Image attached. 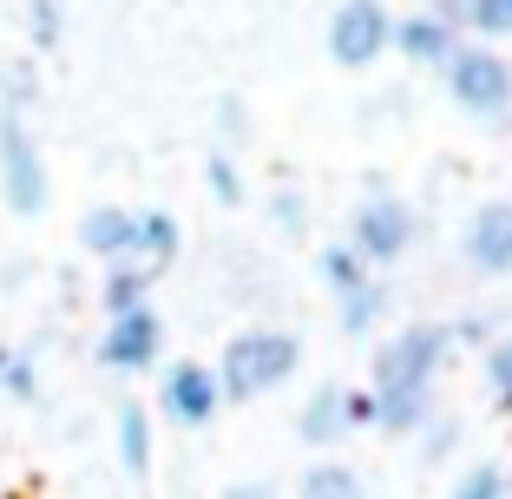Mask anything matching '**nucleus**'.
I'll use <instances>...</instances> for the list:
<instances>
[{
  "mask_svg": "<svg viewBox=\"0 0 512 499\" xmlns=\"http://www.w3.org/2000/svg\"><path fill=\"white\" fill-rule=\"evenodd\" d=\"M0 197L14 217L46 211V152L27 125V106H14V99H0Z\"/></svg>",
  "mask_w": 512,
  "mask_h": 499,
  "instance_id": "3",
  "label": "nucleus"
},
{
  "mask_svg": "<svg viewBox=\"0 0 512 499\" xmlns=\"http://www.w3.org/2000/svg\"><path fill=\"white\" fill-rule=\"evenodd\" d=\"M296 434L309 440V447H335L342 434H355V427H348V388H335V381L309 388V401H302V414H296Z\"/></svg>",
  "mask_w": 512,
  "mask_h": 499,
  "instance_id": "12",
  "label": "nucleus"
},
{
  "mask_svg": "<svg viewBox=\"0 0 512 499\" xmlns=\"http://www.w3.org/2000/svg\"><path fill=\"white\" fill-rule=\"evenodd\" d=\"M60 33H66V7H60V0H27V40L53 46Z\"/></svg>",
  "mask_w": 512,
  "mask_h": 499,
  "instance_id": "25",
  "label": "nucleus"
},
{
  "mask_svg": "<svg viewBox=\"0 0 512 499\" xmlns=\"http://www.w3.org/2000/svg\"><path fill=\"white\" fill-rule=\"evenodd\" d=\"M178 250H184L178 217H171V211H138V243H132V263H145V270L158 276V270H171V263H178Z\"/></svg>",
  "mask_w": 512,
  "mask_h": 499,
  "instance_id": "14",
  "label": "nucleus"
},
{
  "mask_svg": "<svg viewBox=\"0 0 512 499\" xmlns=\"http://www.w3.org/2000/svg\"><path fill=\"white\" fill-rule=\"evenodd\" d=\"M486 388H493V401L512 414V335H493V342H486Z\"/></svg>",
  "mask_w": 512,
  "mask_h": 499,
  "instance_id": "24",
  "label": "nucleus"
},
{
  "mask_svg": "<svg viewBox=\"0 0 512 499\" xmlns=\"http://www.w3.org/2000/svg\"><path fill=\"white\" fill-rule=\"evenodd\" d=\"M368 270H375V263H368V257H362V250H355L348 237H342V243H322V250H316V276H322V289H329L335 303H342V296H355V289H368V283H375Z\"/></svg>",
  "mask_w": 512,
  "mask_h": 499,
  "instance_id": "13",
  "label": "nucleus"
},
{
  "mask_svg": "<svg viewBox=\"0 0 512 499\" xmlns=\"http://www.w3.org/2000/svg\"><path fill=\"white\" fill-rule=\"evenodd\" d=\"M381 401V434H421L427 421H440V394L434 388H394V394H375Z\"/></svg>",
  "mask_w": 512,
  "mask_h": 499,
  "instance_id": "16",
  "label": "nucleus"
},
{
  "mask_svg": "<svg viewBox=\"0 0 512 499\" xmlns=\"http://www.w3.org/2000/svg\"><path fill=\"white\" fill-rule=\"evenodd\" d=\"M302 368V342L289 329H243L224 342L217 355V381H224V401H256V394H276L289 375Z\"/></svg>",
  "mask_w": 512,
  "mask_h": 499,
  "instance_id": "1",
  "label": "nucleus"
},
{
  "mask_svg": "<svg viewBox=\"0 0 512 499\" xmlns=\"http://www.w3.org/2000/svg\"><path fill=\"white\" fill-rule=\"evenodd\" d=\"M375 421H381L375 388H348V427H375Z\"/></svg>",
  "mask_w": 512,
  "mask_h": 499,
  "instance_id": "27",
  "label": "nucleus"
},
{
  "mask_svg": "<svg viewBox=\"0 0 512 499\" xmlns=\"http://www.w3.org/2000/svg\"><path fill=\"white\" fill-rule=\"evenodd\" d=\"M158 408H165V421L178 427H211L217 408H224V381H217V362H171L165 375H158Z\"/></svg>",
  "mask_w": 512,
  "mask_h": 499,
  "instance_id": "8",
  "label": "nucleus"
},
{
  "mask_svg": "<svg viewBox=\"0 0 512 499\" xmlns=\"http://www.w3.org/2000/svg\"><path fill=\"white\" fill-rule=\"evenodd\" d=\"M217 125H224V132H237V125H243V99H217Z\"/></svg>",
  "mask_w": 512,
  "mask_h": 499,
  "instance_id": "30",
  "label": "nucleus"
},
{
  "mask_svg": "<svg viewBox=\"0 0 512 499\" xmlns=\"http://www.w3.org/2000/svg\"><path fill=\"white\" fill-rule=\"evenodd\" d=\"M447 99L467 119H506L512 112V60L486 40H460V53L447 60Z\"/></svg>",
  "mask_w": 512,
  "mask_h": 499,
  "instance_id": "4",
  "label": "nucleus"
},
{
  "mask_svg": "<svg viewBox=\"0 0 512 499\" xmlns=\"http://www.w3.org/2000/svg\"><path fill=\"white\" fill-rule=\"evenodd\" d=\"M0 394H14V401H40L33 355H20V348H0Z\"/></svg>",
  "mask_w": 512,
  "mask_h": 499,
  "instance_id": "23",
  "label": "nucleus"
},
{
  "mask_svg": "<svg viewBox=\"0 0 512 499\" xmlns=\"http://www.w3.org/2000/svg\"><path fill=\"white\" fill-rule=\"evenodd\" d=\"M224 499H276V486L270 480H237V486H224Z\"/></svg>",
  "mask_w": 512,
  "mask_h": 499,
  "instance_id": "29",
  "label": "nucleus"
},
{
  "mask_svg": "<svg viewBox=\"0 0 512 499\" xmlns=\"http://www.w3.org/2000/svg\"><path fill=\"white\" fill-rule=\"evenodd\" d=\"M447 499H512V480H506V467H493V460H473V467L453 480Z\"/></svg>",
  "mask_w": 512,
  "mask_h": 499,
  "instance_id": "20",
  "label": "nucleus"
},
{
  "mask_svg": "<svg viewBox=\"0 0 512 499\" xmlns=\"http://www.w3.org/2000/svg\"><path fill=\"white\" fill-rule=\"evenodd\" d=\"M322 40H329V60L348 66V73L375 66L381 53H394V14H388V0H335Z\"/></svg>",
  "mask_w": 512,
  "mask_h": 499,
  "instance_id": "5",
  "label": "nucleus"
},
{
  "mask_svg": "<svg viewBox=\"0 0 512 499\" xmlns=\"http://www.w3.org/2000/svg\"><path fill=\"white\" fill-rule=\"evenodd\" d=\"M460 33H480V40H512V0H467Z\"/></svg>",
  "mask_w": 512,
  "mask_h": 499,
  "instance_id": "21",
  "label": "nucleus"
},
{
  "mask_svg": "<svg viewBox=\"0 0 512 499\" xmlns=\"http://www.w3.org/2000/svg\"><path fill=\"white\" fill-rule=\"evenodd\" d=\"M421 447H427V454H447V447H453V421H427L421 427Z\"/></svg>",
  "mask_w": 512,
  "mask_h": 499,
  "instance_id": "28",
  "label": "nucleus"
},
{
  "mask_svg": "<svg viewBox=\"0 0 512 499\" xmlns=\"http://www.w3.org/2000/svg\"><path fill=\"white\" fill-rule=\"evenodd\" d=\"M270 224L276 230H302L309 224V197L302 191H270Z\"/></svg>",
  "mask_w": 512,
  "mask_h": 499,
  "instance_id": "26",
  "label": "nucleus"
},
{
  "mask_svg": "<svg viewBox=\"0 0 512 499\" xmlns=\"http://www.w3.org/2000/svg\"><path fill=\"white\" fill-rule=\"evenodd\" d=\"M453 355V329L447 322H407V329H394L388 342L375 348V362H368V375H375V394H394V388H434L440 368H447Z\"/></svg>",
  "mask_w": 512,
  "mask_h": 499,
  "instance_id": "2",
  "label": "nucleus"
},
{
  "mask_svg": "<svg viewBox=\"0 0 512 499\" xmlns=\"http://www.w3.org/2000/svg\"><path fill=\"white\" fill-rule=\"evenodd\" d=\"M381 309H388V289H381V283L355 289V296H342V329L348 335H368L381 322Z\"/></svg>",
  "mask_w": 512,
  "mask_h": 499,
  "instance_id": "22",
  "label": "nucleus"
},
{
  "mask_svg": "<svg viewBox=\"0 0 512 499\" xmlns=\"http://www.w3.org/2000/svg\"><path fill=\"white\" fill-rule=\"evenodd\" d=\"M151 283H158V276H151L145 263H112V270L99 276V309H106V322L132 316V309H151Z\"/></svg>",
  "mask_w": 512,
  "mask_h": 499,
  "instance_id": "15",
  "label": "nucleus"
},
{
  "mask_svg": "<svg viewBox=\"0 0 512 499\" xmlns=\"http://www.w3.org/2000/svg\"><path fill=\"white\" fill-rule=\"evenodd\" d=\"M132 243H138V211H125V204H92L79 217V250L99 257L106 270L112 263H132Z\"/></svg>",
  "mask_w": 512,
  "mask_h": 499,
  "instance_id": "11",
  "label": "nucleus"
},
{
  "mask_svg": "<svg viewBox=\"0 0 512 499\" xmlns=\"http://www.w3.org/2000/svg\"><path fill=\"white\" fill-rule=\"evenodd\" d=\"M112 440H119V467L132 473H151V414L138 408V401H119V414H112Z\"/></svg>",
  "mask_w": 512,
  "mask_h": 499,
  "instance_id": "17",
  "label": "nucleus"
},
{
  "mask_svg": "<svg viewBox=\"0 0 512 499\" xmlns=\"http://www.w3.org/2000/svg\"><path fill=\"white\" fill-rule=\"evenodd\" d=\"M165 355V316L158 309H132V316H112L106 335H99V362L119 368V375H138Z\"/></svg>",
  "mask_w": 512,
  "mask_h": 499,
  "instance_id": "9",
  "label": "nucleus"
},
{
  "mask_svg": "<svg viewBox=\"0 0 512 499\" xmlns=\"http://www.w3.org/2000/svg\"><path fill=\"white\" fill-rule=\"evenodd\" d=\"M296 499H362V480H355V467H342V460H322V467L302 473Z\"/></svg>",
  "mask_w": 512,
  "mask_h": 499,
  "instance_id": "18",
  "label": "nucleus"
},
{
  "mask_svg": "<svg viewBox=\"0 0 512 499\" xmlns=\"http://www.w3.org/2000/svg\"><path fill=\"white\" fill-rule=\"evenodd\" d=\"M414 237H421V217L394 191H368L362 204L348 211V243H355L368 263H401L407 250H414Z\"/></svg>",
  "mask_w": 512,
  "mask_h": 499,
  "instance_id": "6",
  "label": "nucleus"
},
{
  "mask_svg": "<svg viewBox=\"0 0 512 499\" xmlns=\"http://www.w3.org/2000/svg\"><path fill=\"white\" fill-rule=\"evenodd\" d=\"M460 263L473 276H512V197H486L460 224Z\"/></svg>",
  "mask_w": 512,
  "mask_h": 499,
  "instance_id": "7",
  "label": "nucleus"
},
{
  "mask_svg": "<svg viewBox=\"0 0 512 499\" xmlns=\"http://www.w3.org/2000/svg\"><path fill=\"white\" fill-rule=\"evenodd\" d=\"M204 184H211V197L217 204H243L250 197V184H243V165H237V152H204Z\"/></svg>",
  "mask_w": 512,
  "mask_h": 499,
  "instance_id": "19",
  "label": "nucleus"
},
{
  "mask_svg": "<svg viewBox=\"0 0 512 499\" xmlns=\"http://www.w3.org/2000/svg\"><path fill=\"white\" fill-rule=\"evenodd\" d=\"M460 40H467V33L453 27V20H440L434 7L394 20V53H401L407 66H427V73H447V60L460 53Z\"/></svg>",
  "mask_w": 512,
  "mask_h": 499,
  "instance_id": "10",
  "label": "nucleus"
}]
</instances>
